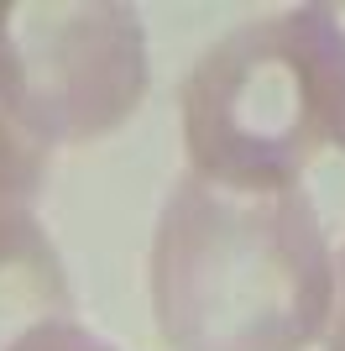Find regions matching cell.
Masks as SVG:
<instances>
[{"mask_svg":"<svg viewBox=\"0 0 345 351\" xmlns=\"http://www.w3.org/2000/svg\"><path fill=\"white\" fill-rule=\"evenodd\" d=\"M335 304V263L298 184L188 168L152 236V315L172 351H303Z\"/></svg>","mask_w":345,"mask_h":351,"instance_id":"obj_1","label":"cell"},{"mask_svg":"<svg viewBox=\"0 0 345 351\" xmlns=\"http://www.w3.org/2000/svg\"><path fill=\"white\" fill-rule=\"evenodd\" d=\"M188 168L235 184H298L330 142L314 69L288 16L225 32L183 79Z\"/></svg>","mask_w":345,"mask_h":351,"instance_id":"obj_2","label":"cell"},{"mask_svg":"<svg viewBox=\"0 0 345 351\" xmlns=\"http://www.w3.org/2000/svg\"><path fill=\"white\" fill-rule=\"evenodd\" d=\"M146 100V32L115 0H0V105L37 147L115 132Z\"/></svg>","mask_w":345,"mask_h":351,"instance_id":"obj_3","label":"cell"},{"mask_svg":"<svg viewBox=\"0 0 345 351\" xmlns=\"http://www.w3.org/2000/svg\"><path fill=\"white\" fill-rule=\"evenodd\" d=\"M73 320V289L63 257L31 210L0 215V351H21L31 336Z\"/></svg>","mask_w":345,"mask_h":351,"instance_id":"obj_4","label":"cell"},{"mask_svg":"<svg viewBox=\"0 0 345 351\" xmlns=\"http://www.w3.org/2000/svg\"><path fill=\"white\" fill-rule=\"evenodd\" d=\"M293 32H298L309 69H314V89L324 105V132L345 152V0H319V5H298L288 11Z\"/></svg>","mask_w":345,"mask_h":351,"instance_id":"obj_5","label":"cell"},{"mask_svg":"<svg viewBox=\"0 0 345 351\" xmlns=\"http://www.w3.org/2000/svg\"><path fill=\"white\" fill-rule=\"evenodd\" d=\"M42 173H47V147L31 142L11 121V110L0 105V215L31 210V194L42 189Z\"/></svg>","mask_w":345,"mask_h":351,"instance_id":"obj_6","label":"cell"},{"mask_svg":"<svg viewBox=\"0 0 345 351\" xmlns=\"http://www.w3.org/2000/svg\"><path fill=\"white\" fill-rule=\"evenodd\" d=\"M21 351H115V346L100 341V336H89L79 320H68V325H53V330H42V336H31Z\"/></svg>","mask_w":345,"mask_h":351,"instance_id":"obj_7","label":"cell"},{"mask_svg":"<svg viewBox=\"0 0 345 351\" xmlns=\"http://www.w3.org/2000/svg\"><path fill=\"white\" fill-rule=\"evenodd\" d=\"M330 351H345V257H340V299L330 304Z\"/></svg>","mask_w":345,"mask_h":351,"instance_id":"obj_8","label":"cell"}]
</instances>
